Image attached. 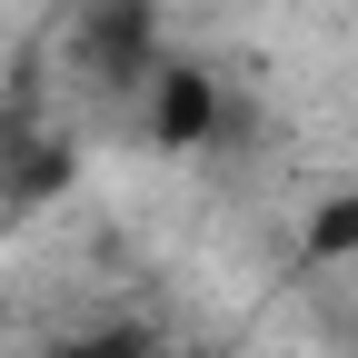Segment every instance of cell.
I'll list each match as a JSON object with an SVG mask.
<instances>
[{"label":"cell","mask_w":358,"mask_h":358,"mask_svg":"<svg viewBox=\"0 0 358 358\" xmlns=\"http://www.w3.org/2000/svg\"><path fill=\"white\" fill-rule=\"evenodd\" d=\"M70 60L90 90H150L169 60H159V10L150 0H80L70 20Z\"/></svg>","instance_id":"cell-1"},{"label":"cell","mask_w":358,"mask_h":358,"mask_svg":"<svg viewBox=\"0 0 358 358\" xmlns=\"http://www.w3.org/2000/svg\"><path fill=\"white\" fill-rule=\"evenodd\" d=\"M219 129V90H209V70H189V60H169L159 80H150V140H209Z\"/></svg>","instance_id":"cell-2"},{"label":"cell","mask_w":358,"mask_h":358,"mask_svg":"<svg viewBox=\"0 0 358 358\" xmlns=\"http://www.w3.org/2000/svg\"><path fill=\"white\" fill-rule=\"evenodd\" d=\"M50 358H150V329H140V319H110V329H80V338H60Z\"/></svg>","instance_id":"cell-3"},{"label":"cell","mask_w":358,"mask_h":358,"mask_svg":"<svg viewBox=\"0 0 358 358\" xmlns=\"http://www.w3.org/2000/svg\"><path fill=\"white\" fill-rule=\"evenodd\" d=\"M308 259H358V199H329L308 219Z\"/></svg>","instance_id":"cell-4"}]
</instances>
